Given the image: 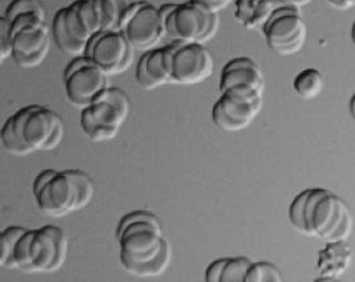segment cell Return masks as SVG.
<instances>
[{
	"label": "cell",
	"instance_id": "obj_6",
	"mask_svg": "<svg viewBox=\"0 0 355 282\" xmlns=\"http://www.w3.org/2000/svg\"><path fill=\"white\" fill-rule=\"evenodd\" d=\"M17 137L35 151H51L64 138L63 118L52 109L30 105L10 117Z\"/></svg>",
	"mask_w": 355,
	"mask_h": 282
},
{
	"label": "cell",
	"instance_id": "obj_13",
	"mask_svg": "<svg viewBox=\"0 0 355 282\" xmlns=\"http://www.w3.org/2000/svg\"><path fill=\"white\" fill-rule=\"evenodd\" d=\"M85 56L92 59L110 77L130 69L135 48L121 32L101 31L89 40Z\"/></svg>",
	"mask_w": 355,
	"mask_h": 282
},
{
	"label": "cell",
	"instance_id": "obj_2",
	"mask_svg": "<svg viewBox=\"0 0 355 282\" xmlns=\"http://www.w3.org/2000/svg\"><path fill=\"white\" fill-rule=\"evenodd\" d=\"M37 208L51 218H64L84 209L95 195L91 176L81 170H44L33 182Z\"/></svg>",
	"mask_w": 355,
	"mask_h": 282
},
{
	"label": "cell",
	"instance_id": "obj_35",
	"mask_svg": "<svg viewBox=\"0 0 355 282\" xmlns=\"http://www.w3.org/2000/svg\"><path fill=\"white\" fill-rule=\"evenodd\" d=\"M330 6H333L334 8L340 10V11H346V10H350L353 6L347 1V0H327Z\"/></svg>",
	"mask_w": 355,
	"mask_h": 282
},
{
	"label": "cell",
	"instance_id": "obj_7",
	"mask_svg": "<svg viewBox=\"0 0 355 282\" xmlns=\"http://www.w3.org/2000/svg\"><path fill=\"white\" fill-rule=\"evenodd\" d=\"M263 93L239 85L221 92L220 98L213 105V124L226 133H237L253 124L262 109Z\"/></svg>",
	"mask_w": 355,
	"mask_h": 282
},
{
	"label": "cell",
	"instance_id": "obj_28",
	"mask_svg": "<svg viewBox=\"0 0 355 282\" xmlns=\"http://www.w3.org/2000/svg\"><path fill=\"white\" fill-rule=\"evenodd\" d=\"M307 196H309V189L302 191L298 194L291 208H289V219H291V225L301 234L306 235V224H305V205H306Z\"/></svg>",
	"mask_w": 355,
	"mask_h": 282
},
{
	"label": "cell",
	"instance_id": "obj_33",
	"mask_svg": "<svg viewBox=\"0 0 355 282\" xmlns=\"http://www.w3.org/2000/svg\"><path fill=\"white\" fill-rule=\"evenodd\" d=\"M225 258H218L216 261H213L209 267H207L205 272V281L207 282H221L223 277V270L225 265Z\"/></svg>",
	"mask_w": 355,
	"mask_h": 282
},
{
	"label": "cell",
	"instance_id": "obj_30",
	"mask_svg": "<svg viewBox=\"0 0 355 282\" xmlns=\"http://www.w3.org/2000/svg\"><path fill=\"white\" fill-rule=\"evenodd\" d=\"M14 53V36L11 23L7 17L0 19V60L6 62Z\"/></svg>",
	"mask_w": 355,
	"mask_h": 282
},
{
	"label": "cell",
	"instance_id": "obj_17",
	"mask_svg": "<svg viewBox=\"0 0 355 282\" xmlns=\"http://www.w3.org/2000/svg\"><path fill=\"white\" fill-rule=\"evenodd\" d=\"M136 81L146 91H155L172 84L171 75L165 65L164 48H155L146 52L136 68Z\"/></svg>",
	"mask_w": 355,
	"mask_h": 282
},
{
	"label": "cell",
	"instance_id": "obj_9",
	"mask_svg": "<svg viewBox=\"0 0 355 282\" xmlns=\"http://www.w3.org/2000/svg\"><path fill=\"white\" fill-rule=\"evenodd\" d=\"M119 31L135 50L141 52L155 49L166 36L162 10L146 0H137L124 14Z\"/></svg>",
	"mask_w": 355,
	"mask_h": 282
},
{
	"label": "cell",
	"instance_id": "obj_5",
	"mask_svg": "<svg viewBox=\"0 0 355 282\" xmlns=\"http://www.w3.org/2000/svg\"><path fill=\"white\" fill-rule=\"evenodd\" d=\"M130 111V101L125 92L108 86L91 105L81 109V129L89 141H111L128 120Z\"/></svg>",
	"mask_w": 355,
	"mask_h": 282
},
{
	"label": "cell",
	"instance_id": "obj_14",
	"mask_svg": "<svg viewBox=\"0 0 355 282\" xmlns=\"http://www.w3.org/2000/svg\"><path fill=\"white\" fill-rule=\"evenodd\" d=\"M14 36V53L12 60L17 66L33 69L49 56L51 40L49 30L46 23L27 26L21 30L12 32Z\"/></svg>",
	"mask_w": 355,
	"mask_h": 282
},
{
	"label": "cell",
	"instance_id": "obj_15",
	"mask_svg": "<svg viewBox=\"0 0 355 282\" xmlns=\"http://www.w3.org/2000/svg\"><path fill=\"white\" fill-rule=\"evenodd\" d=\"M245 85L261 93L265 91V77L259 64L249 57H237L226 63L220 76V92Z\"/></svg>",
	"mask_w": 355,
	"mask_h": 282
},
{
	"label": "cell",
	"instance_id": "obj_36",
	"mask_svg": "<svg viewBox=\"0 0 355 282\" xmlns=\"http://www.w3.org/2000/svg\"><path fill=\"white\" fill-rule=\"evenodd\" d=\"M291 6H294L297 8H301V7H305L309 3H311L313 0H286Z\"/></svg>",
	"mask_w": 355,
	"mask_h": 282
},
{
	"label": "cell",
	"instance_id": "obj_37",
	"mask_svg": "<svg viewBox=\"0 0 355 282\" xmlns=\"http://www.w3.org/2000/svg\"><path fill=\"white\" fill-rule=\"evenodd\" d=\"M350 113H352V117L355 120V93L353 94V97L350 100Z\"/></svg>",
	"mask_w": 355,
	"mask_h": 282
},
{
	"label": "cell",
	"instance_id": "obj_12",
	"mask_svg": "<svg viewBox=\"0 0 355 282\" xmlns=\"http://www.w3.org/2000/svg\"><path fill=\"white\" fill-rule=\"evenodd\" d=\"M268 47L279 56H293L306 43V24L301 8L286 6L275 11L262 27Z\"/></svg>",
	"mask_w": 355,
	"mask_h": 282
},
{
	"label": "cell",
	"instance_id": "obj_19",
	"mask_svg": "<svg viewBox=\"0 0 355 282\" xmlns=\"http://www.w3.org/2000/svg\"><path fill=\"white\" fill-rule=\"evenodd\" d=\"M324 79L322 73L315 68H306L301 70L293 81V88L297 95L302 100H313L322 93Z\"/></svg>",
	"mask_w": 355,
	"mask_h": 282
},
{
	"label": "cell",
	"instance_id": "obj_8",
	"mask_svg": "<svg viewBox=\"0 0 355 282\" xmlns=\"http://www.w3.org/2000/svg\"><path fill=\"white\" fill-rule=\"evenodd\" d=\"M165 65L175 85H198L209 79L214 62L209 50L200 43H178L164 47Z\"/></svg>",
	"mask_w": 355,
	"mask_h": 282
},
{
	"label": "cell",
	"instance_id": "obj_29",
	"mask_svg": "<svg viewBox=\"0 0 355 282\" xmlns=\"http://www.w3.org/2000/svg\"><path fill=\"white\" fill-rule=\"evenodd\" d=\"M65 23H67V28L69 33L83 44L88 46L89 40L92 39V36L87 32V30L83 27L80 19L78 16V10L75 3H72L71 6L65 7Z\"/></svg>",
	"mask_w": 355,
	"mask_h": 282
},
{
	"label": "cell",
	"instance_id": "obj_23",
	"mask_svg": "<svg viewBox=\"0 0 355 282\" xmlns=\"http://www.w3.org/2000/svg\"><path fill=\"white\" fill-rule=\"evenodd\" d=\"M0 141H1L3 149L11 156L27 157V156L33 154V150L28 146H26L17 137V131H15L10 118L4 122V125L1 127Z\"/></svg>",
	"mask_w": 355,
	"mask_h": 282
},
{
	"label": "cell",
	"instance_id": "obj_24",
	"mask_svg": "<svg viewBox=\"0 0 355 282\" xmlns=\"http://www.w3.org/2000/svg\"><path fill=\"white\" fill-rule=\"evenodd\" d=\"M254 261L248 257H226L221 282H245Z\"/></svg>",
	"mask_w": 355,
	"mask_h": 282
},
{
	"label": "cell",
	"instance_id": "obj_38",
	"mask_svg": "<svg viewBox=\"0 0 355 282\" xmlns=\"http://www.w3.org/2000/svg\"><path fill=\"white\" fill-rule=\"evenodd\" d=\"M352 39H353V43H354L355 46V21L354 24H353V30H352Z\"/></svg>",
	"mask_w": 355,
	"mask_h": 282
},
{
	"label": "cell",
	"instance_id": "obj_25",
	"mask_svg": "<svg viewBox=\"0 0 355 282\" xmlns=\"http://www.w3.org/2000/svg\"><path fill=\"white\" fill-rule=\"evenodd\" d=\"M282 274L275 264L268 261H254L249 269L245 282H282Z\"/></svg>",
	"mask_w": 355,
	"mask_h": 282
},
{
	"label": "cell",
	"instance_id": "obj_22",
	"mask_svg": "<svg viewBox=\"0 0 355 282\" xmlns=\"http://www.w3.org/2000/svg\"><path fill=\"white\" fill-rule=\"evenodd\" d=\"M75 6L83 27L92 37L103 31V17L97 0H78Z\"/></svg>",
	"mask_w": 355,
	"mask_h": 282
},
{
	"label": "cell",
	"instance_id": "obj_39",
	"mask_svg": "<svg viewBox=\"0 0 355 282\" xmlns=\"http://www.w3.org/2000/svg\"><path fill=\"white\" fill-rule=\"evenodd\" d=\"M347 1H349V3H350L353 7H355V0H347Z\"/></svg>",
	"mask_w": 355,
	"mask_h": 282
},
{
	"label": "cell",
	"instance_id": "obj_27",
	"mask_svg": "<svg viewBox=\"0 0 355 282\" xmlns=\"http://www.w3.org/2000/svg\"><path fill=\"white\" fill-rule=\"evenodd\" d=\"M27 12H33L42 16L43 19H47L46 8L40 0H12L6 10L4 17L12 21L17 16L27 14Z\"/></svg>",
	"mask_w": 355,
	"mask_h": 282
},
{
	"label": "cell",
	"instance_id": "obj_10",
	"mask_svg": "<svg viewBox=\"0 0 355 282\" xmlns=\"http://www.w3.org/2000/svg\"><path fill=\"white\" fill-rule=\"evenodd\" d=\"M108 86V76L85 55L73 57L65 68V95L69 104L75 108H87Z\"/></svg>",
	"mask_w": 355,
	"mask_h": 282
},
{
	"label": "cell",
	"instance_id": "obj_34",
	"mask_svg": "<svg viewBox=\"0 0 355 282\" xmlns=\"http://www.w3.org/2000/svg\"><path fill=\"white\" fill-rule=\"evenodd\" d=\"M192 1L207 7L208 10L213 11V12L220 14L221 11L226 10L236 0H192Z\"/></svg>",
	"mask_w": 355,
	"mask_h": 282
},
{
	"label": "cell",
	"instance_id": "obj_31",
	"mask_svg": "<svg viewBox=\"0 0 355 282\" xmlns=\"http://www.w3.org/2000/svg\"><path fill=\"white\" fill-rule=\"evenodd\" d=\"M261 0H236V19L248 30Z\"/></svg>",
	"mask_w": 355,
	"mask_h": 282
},
{
	"label": "cell",
	"instance_id": "obj_3",
	"mask_svg": "<svg viewBox=\"0 0 355 282\" xmlns=\"http://www.w3.org/2000/svg\"><path fill=\"white\" fill-rule=\"evenodd\" d=\"M68 237L58 225L28 229L19 240L15 251L17 270L26 273H55L64 265Z\"/></svg>",
	"mask_w": 355,
	"mask_h": 282
},
{
	"label": "cell",
	"instance_id": "obj_11",
	"mask_svg": "<svg viewBox=\"0 0 355 282\" xmlns=\"http://www.w3.org/2000/svg\"><path fill=\"white\" fill-rule=\"evenodd\" d=\"M349 207L339 196L324 188H309L305 205L306 235L324 243L336 234Z\"/></svg>",
	"mask_w": 355,
	"mask_h": 282
},
{
	"label": "cell",
	"instance_id": "obj_18",
	"mask_svg": "<svg viewBox=\"0 0 355 282\" xmlns=\"http://www.w3.org/2000/svg\"><path fill=\"white\" fill-rule=\"evenodd\" d=\"M52 35H53V40H55L56 46L65 55H68L71 57H79V56L85 55L88 46L78 41L67 28L65 8H62L55 15L53 23H52Z\"/></svg>",
	"mask_w": 355,
	"mask_h": 282
},
{
	"label": "cell",
	"instance_id": "obj_32",
	"mask_svg": "<svg viewBox=\"0 0 355 282\" xmlns=\"http://www.w3.org/2000/svg\"><path fill=\"white\" fill-rule=\"evenodd\" d=\"M353 232V216L350 214V211L345 215V218L342 220L338 229L336 231V234L331 236L326 243H345Z\"/></svg>",
	"mask_w": 355,
	"mask_h": 282
},
{
	"label": "cell",
	"instance_id": "obj_20",
	"mask_svg": "<svg viewBox=\"0 0 355 282\" xmlns=\"http://www.w3.org/2000/svg\"><path fill=\"white\" fill-rule=\"evenodd\" d=\"M27 228L12 225L6 228L0 235V267L7 270H17L15 265V251L19 240Z\"/></svg>",
	"mask_w": 355,
	"mask_h": 282
},
{
	"label": "cell",
	"instance_id": "obj_4",
	"mask_svg": "<svg viewBox=\"0 0 355 282\" xmlns=\"http://www.w3.org/2000/svg\"><path fill=\"white\" fill-rule=\"evenodd\" d=\"M166 36L178 43L207 44L220 28V16L189 0L160 7Z\"/></svg>",
	"mask_w": 355,
	"mask_h": 282
},
{
	"label": "cell",
	"instance_id": "obj_1",
	"mask_svg": "<svg viewBox=\"0 0 355 282\" xmlns=\"http://www.w3.org/2000/svg\"><path fill=\"white\" fill-rule=\"evenodd\" d=\"M119 260L136 277H159L172 261V247L160 219L149 211H133L117 225Z\"/></svg>",
	"mask_w": 355,
	"mask_h": 282
},
{
	"label": "cell",
	"instance_id": "obj_16",
	"mask_svg": "<svg viewBox=\"0 0 355 282\" xmlns=\"http://www.w3.org/2000/svg\"><path fill=\"white\" fill-rule=\"evenodd\" d=\"M353 261V251L346 243H324L318 253L315 282H337L347 272Z\"/></svg>",
	"mask_w": 355,
	"mask_h": 282
},
{
	"label": "cell",
	"instance_id": "obj_26",
	"mask_svg": "<svg viewBox=\"0 0 355 282\" xmlns=\"http://www.w3.org/2000/svg\"><path fill=\"white\" fill-rule=\"evenodd\" d=\"M286 6H291L286 0H261L248 30H262V27L266 24V21L272 17L275 11Z\"/></svg>",
	"mask_w": 355,
	"mask_h": 282
},
{
	"label": "cell",
	"instance_id": "obj_21",
	"mask_svg": "<svg viewBox=\"0 0 355 282\" xmlns=\"http://www.w3.org/2000/svg\"><path fill=\"white\" fill-rule=\"evenodd\" d=\"M103 17V31H119L124 14L137 0H97Z\"/></svg>",
	"mask_w": 355,
	"mask_h": 282
}]
</instances>
